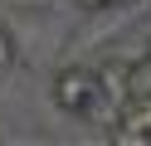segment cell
I'll return each mask as SVG.
<instances>
[{
    "mask_svg": "<svg viewBox=\"0 0 151 146\" xmlns=\"http://www.w3.org/2000/svg\"><path fill=\"white\" fill-rule=\"evenodd\" d=\"M141 5H146V15H151V0H141Z\"/></svg>",
    "mask_w": 151,
    "mask_h": 146,
    "instance_id": "cell-6",
    "label": "cell"
},
{
    "mask_svg": "<svg viewBox=\"0 0 151 146\" xmlns=\"http://www.w3.org/2000/svg\"><path fill=\"white\" fill-rule=\"evenodd\" d=\"M49 93H54V107H59V112H68V117H88V122H93L102 107H107V112H117V107L107 102V93H102L98 68L83 63V58H73V63H63L59 73H54Z\"/></svg>",
    "mask_w": 151,
    "mask_h": 146,
    "instance_id": "cell-1",
    "label": "cell"
},
{
    "mask_svg": "<svg viewBox=\"0 0 151 146\" xmlns=\"http://www.w3.org/2000/svg\"><path fill=\"white\" fill-rule=\"evenodd\" d=\"M0 5H10V10H24V5H44V0H0Z\"/></svg>",
    "mask_w": 151,
    "mask_h": 146,
    "instance_id": "cell-5",
    "label": "cell"
},
{
    "mask_svg": "<svg viewBox=\"0 0 151 146\" xmlns=\"http://www.w3.org/2000/svg\"><path fill=\"white\" fill-rule=\"evenodd\" d=\"M132 63H137V58H102V63H98L102 93H107L112 107H122V102H127V93H132Z\"/></svg>",
    "mask_w": 151,
    "mask_h": 146,
    "instance_id": "cell-2",
    "label": "cell"
},
{
    "mask_svg": "<svg viewBox=\"0 0 151 146\" xmlns=\"http://www.w3.org/2000/svg\"><path fill=\"white\" fill-rule=\"evenodd\" d=\"M15 63H20V39L10 24H0V73H10Z\"/></svg>",
    "mask_w": 151,
    "mask_h": 146,
    "instance_id": "cell-3",
    "label": "cell"
},
{
    "mask_svg": "<svg viewBox=\"0 0 151 146\" xmlns=\"http://www.w3.org/2000/svg\"><path fill=\"white\" fill-rule=\"evenodd\" d=\"M83 10H112V5H137V0H78Z\"/></svg>",
    "mask_w": 151,
    "mask_h": 146,
    "instance_id": "cell-4",
    "label": "cell"
}]
</instances>
